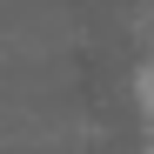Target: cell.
Masks as SVG:
<instances>
[{
  "label": "cell",
  "instance_id": "cell-1",
  "mask_svg": "<svg viewBox=\"0 0 154 154\" xmlns=\"http://www.w3.org/2000/svg\"><path fill=\"white\" fill-rule=\"evenodd\" d=\"M134 94H141V121L154 127V60H141V74H134Z\"/></svg>",
  "mask_w": 154,
  "mask_h": 154
}]
</instances>
